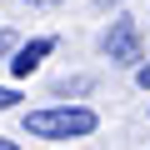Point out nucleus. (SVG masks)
<instances>
[{"label": "nucleus", "mask_w": 150, "mask_h": 150, "mask_svg": "<svg viewBox=\"0 0 150 150\" xmlns=\"http://www.w3.org/2000/svg\"><path fill=\"white\" fill-rule=\"evenodd\" d=\"M100 120L85 105H50V110H30L25 115V135L35 140H75V135H90Z\"/></svg>", "instance_id": "nucleus-1"}, {"label": "nucleus", "mask_w": 150, "mask_h": 150, "mask_svg": "<svg viewBox=\"0 0 150 150\" xmlns=\"http://www.w3.org/2000/svg\"><path fill=\"white\" fill-rule=\"evenodd\" d=\"M135 85H140V90H150V60H145V65L135 70Z\"/></svg>", "instance_id": "nucleus-5"}, {"label": "nucleus", "mask_w": 150, "mask_h": 150, "mask_svg": "<svg viewBox=\"0 0 150 150\" xmlns=\"http://www.w3.org/2000/svg\"><path fill=\"white\" fill-rule=\"evenodd\" d=\"M100 5H110V0H100Z\"/></svg>", "instance_id": "nucleus-9"}, {"label": "nucleus", "mask_w": 150, "mask_h": 150, "mask_svg": "<svg viewBox=\"0 0 150 150\" xmlns=\"http://www.w3.org/2000/svg\"><path fill=\"white\" fill-rule=\"evenodd\" d=\"M25 5H55V0H25Z\"/></svg>", "instance_id": "nucleus-8"}, {"label": "nucleus", "mask_w": 150, "mask_h": 150, "mask_svg": "<svg viewBox=\"0 0 150 150\" xmlns=\"http://www.w3.org/2000/svg\"><path fill=\"white\" fill-rule=\"evenodd\" d=\"M5 50H10V35H5V30H0V60H5Z\"/></svg>", "instance_id": "nucleus-6"}, {"label": "nucleus", "mask_w": 150, "mask_h": 150, "mask_svg": "<svg viewBox=\"0 0 150 150\" xmlns=\"http://www.w3.org/2000/svg\"><path fill=\"white\" fill-rule=\"evenodd\" d=\"M20 105V90H10V85H0V110H15Z\"/></svg>", "instance_id": "nucleus-4"}, {"label": "nucleus", "mask_w": 150, "mask_h": 150, "mask_svg": "<svg viewBox=\"0 0 150 150\" xmlns=\"http://www.w3.org/2000/svg\"><path fill=\"white\" fill-rule=\"evenodd\" d=\"M0 150H20V145H15V140H5V135H0Z\"/></svg>", "instance_id": "nucleus-7"}, {"label": "nucleus", "mask_w": 150, "mask_h": 150, "mask_svg": "<svg viewBox=\"0 0 150 150\" xmlns=\"http://www.w3.org/2000/svg\"><path fill=\"white\" fill-rule=\"evenodd\" d=\"M50 50H55V40H50V35H40V40H30V45H20V50H15L10 70H15V75H30V70H35V65H40Z\"/></svg>", "instance_id": "nucleus-3"}, {"label": "nucleus", "mask_w": 150, "mask_h": 150, "mask_svg": "<svg viewBox=\"0 0 150 150\" xmlns=\"http://www.w3.org/2000/svg\"><path fill=\"white\" fill-rule=\"evenodd\" d=\"M100 50H105L110 65H130V70H140V65H145L140 20H135V15H115V20L105 25V35H100Z\"/></svg>", "instance_id": "nucleus-2"}]
</instances>
